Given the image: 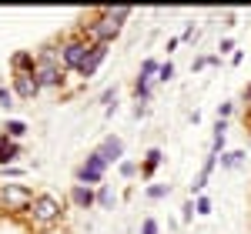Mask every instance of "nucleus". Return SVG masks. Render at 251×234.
I'll use <instances>...</instances> for the list:
<instances>
[{"label": "nucleus", "mask_w": 251, "mask_h": 234, "mask_svg": "<svg viewBox=\"0 0 251 234\" xmlns=\"http://www.w3.org/2000/svg\"><path fill=\"white\" fill-rule=\"evenodd\" d=\"M30 217H34L37 228H54L60 217H64V201H60L57 194H50V191H40V194L34 197Z\"/></svg>", "instance_id": "f257e3e1"}, {"label": "nucleus", "mask_w": 251, "mask_h": 234, "mask_svg": "<svg viewBox=\"0 0 251 234\" xmlns=\"http://www.w3.org/2000/svg\"><path fill=\"white\" fill-rule=\"evenodd\" d=\"M80 30H84V37L91 40V44H104V47H111L121 37V23H114L104 10H97L87 23H80Z\"/></svg>", "instance_id": "f03ea898"}, {"label": "nucleus", "mask_w": 251, "mask_h": 234, "mask_svg": "<svg viewBox=\"0 0 251 234\" xmlns=\"http://www.w3.org/2000/svg\"><path fill=\"white\" fill-rule=\"evenodd\" d=\"M34 191L27 184H0V208L10 214H27L34 208Z\"/></svg>", "instance_id": "7ed1b4c3"}, {"label": "nucleus", "mask_w": 251, "mask_h": 234, "mask_svg": "<svg viewBox=\"0 0 251 234\" xmlns=\"http://www.w3.org/2000/svg\"><path fill=\"white\" fill-rule=\"evenodd\" d=\"M91 47H94V44L84 37V34H71V37L60 40V60H64V70H80V64L87 60Z\"/></svg>", "instance_id": "20e7f679"}, {"label": "nucleus", "mask_w": 251, "mask_h": 234, "mask_svg": "<svg viewBox=\"0 0 251 234\" xmlns=\"http://www.w3.org/2000/svg\"><path fill=\"white\" fill-rule=\"evenodd\" d=\"M104 174H107V161L97 154V151H91V154L84 157L77 164V171H74V177H77V184H87V187H100V181H104Z\"/></svg>", "instance_id": "39448f33"}, {"label": "nucleus", "mask_w": 251, "mask_h": 234, "mask_svg": "<svg viewBox=\"0 0 251 234\" xmlns=\"http://www.w3.org/2000/svg\"><path fill=\"white\" fill-rule=\"evenodd\" d=\"M34 77H37L40 91H47V87H60L64 77H67V70H64V64H57V60H40L37 57V70H34Z\"/></svg>", "instance_id": "423d86ee"}, {"label": "nucleus", "mask_w": 251, "mask_h": 234, "mask_svg": "<svg viewBox=\"0 0 251 234\" xmlns=\"http://www.w3.org/2000/svg\"><path fill=\"white\" fill-rule=\"evenodd\" d=\"M94 151L104 157L107 164H121V161H124V140H121L117 134H107V137H104V140L94 147Z\"/></svg>", "instance_id": "0eeeda50"}, {"label": "nucleus", "mask_w": 251, "mask_h": 234, "mask_svg": "<svg viewBox=\"0 0 251 234\" xmlns=\"http://www.w3.org/2000/svg\"><path fill=\"white\" fill-rule=\"evenodd\" d=\"M107 50H111V47H104V44H94V47H91V54H87V60H84V64H80V77L84 80H91L97 74V67H100V64H104V57H107Z\"/></svg>", "instance_id": "6e6552de"}, {"label": "nucleus", "mask_w": 251, "mask_h": 234, "mask_svg": "<svg viewBox=\"0 0 251 234\" xmlns=\"http://www.w3.org/2000/svg\"><path fill=\"white\" fill-rule=\"evenodd\" d=\"M71 204L77 208V211H87V208H94L97 204V191L94 187H87V184H71Z\"/></svg>", "instance_id": "1a4fd4ad"}, {"label": "nucleus", "mask_w": 251, "mask_h": 234, "mask_svg": "<svg viewBox=\"0 0 251 234\" xmlns=\"http://www.w3.org/2000/svg\"><path fill=\"white\" fill-rule=\"evenodd\" d=\"M14 94L20 100H34L40 94V84L34 74H14Z\"/></svg>", "instance_id": "9d476101"}, {"label": "nucleus", "mask_w": 251, "mask_h": 234, "mask_svg": "<svg viewBox=\"0 0 251 234\" xmlns=\"http://www.w3.org/2000/svg\"><path fill=\"white\" fill-rule=\"evenodd\" d=\"M10 70H14V74H34V70H37V54H34V50H17V54L10 57Z\"/></svg>", "instance_id": "9b49d317"}, {"label": "nucleus", "mask_w": 251, "mask_h": 234, "mask_svg": "<svg viewBox=\"0 0 251 234\" xmlns=\"http://www.w3.org/2000/svg\"><path fill=\"white\" fill-rule=\"evenodd\" d=\"M20 157V144L14 137H7V131H0V167H10Z\"/></svg>", "instance_id": "f8f14e48"}, {"label": "nucleus", "mask_w": 251, "mask_h": 234, "mask_svg": "<svg viewBox=\"0 0 251 234\" xmlns=\"http://www.w3.org/2000/svg\"><path fill=\"white\" fill-rule=\"evenodd\" d=\"M161 164H164V151H161V147H151V151L144 154V164H141V177H151Z\"/></svg>", "instance_id": "ddd939ff"}, {"label": "nucleus", "mask_w": 251, "mask_h": 234, "mask_svg": "<svg viewBox=\"0 0 251 234\" xmlns=\"http://www.w3.org/2000/svg\"><path fill=\"white\" fill-rule=\"evenodd\" d=\"M157 70H161V64H157L154 57H148L144 64H141V74H137V80H148V84H154V80H157Z\"/></svg>", "instance_id": "4468645a"}, {"label": "nucleus", "mask_w": 251, "mask_h": 234, "mask_svg": "<svg viewBox=\"0 0 251 234\" xmlns=\"http://www.w3.org/2000/svg\"><path fill=\"white\" fill-rule=\"evenodd\" d=\"M114 204H117V194L111 191V187H107V184H100V187H97V208H104V211H111Z\"/></svg>", "instance_id": "2eb2a0df"}, {"label": "nucleus", "mask_w": 251, "mask_h": 234, "mask_svg": "<svg viewBox=\"0 0 251 234\" xmlns=\"http://www.w3.org/2000/svg\"><path fill=\"white\" fill-rule=\"evenodd\" d=\"M245 151H228V154H221V167H225V171H234V167H241V164H245Z\"/></svg>", "instance_id": "dca6fc26"}, {"label": "nucleus", "mask_w": 251, "mask_h": 234, "mask_svg": "<svg viewBox=\"0 0 251 234\" xmlns=\"http://www.w3.org/2000/svg\"><path fill=\"white\" fill-rule=\"evenodd\" d=\"M104 14L114 20V23H127V17H131L134 10H131V7H104Z\"/></svg>", "instance_id": "f3484780"}, {"label": "nucleus", "mask_w": 251, "mask_h": 234, "mask_svg": "<svg viewBox=\"0 0 251 234\" xmlns=\"http://www.w3.org/2000/svg\"><path fill=\"white\" fill-rule=\"evenodd\" d=\"M24 134H27V124H24V120H7V137L20 140Z\"/></svg>", "instance_id": "a211bd4d"}, {"label": "nucleus", "mask_w": 251, "mask_h": 234, "mask_svg": "<svg viewBox=\"0 0 251 234\" xmlns=\"http://www.w3.org/2000/svg\"><path fill=\"white\" fill-rule=\"evenodd\" d=\"M171 194V184H151V187H148V197H151V201H161V197H168Z\"/></svg>", "instance_id": "6ab92c4d"}, {"label": "nucleus", "mask_w": 251, "mask_h": 234, "mask_svg": "<svg viewBox=\"0 0 251 234\" xmlns=\"http://www.w3.org/2000/svg\"><path fill=\"white\" fill-rule=\"evenodd\" d=\"M171 77H174V64L168 60V64H161V70H157V80H161V84H168Z\"/></svg>", "instance_id": "aec40b11"}, {"label": "nucleus", "mask_w": 251, "mask_h": 234, "mask_svg": "<svg viewBox=\"0 0 251 234\" xmlns=\"http://www.w3.org/2000/svg\"><path fill=\"white\" fill-rule=\"evenodd\" d=\"M194 211H198V214H201V217H204V214H211V201H208V197L201 194V197H198V201H194Z\"/></svg>", "instance_id": "412c9836"}, {"label": "nucleus", "mask_w": 251, "mask_h": 234, "mask_svg": "<svg viewBox=\"0 0 251 234\" xmlns=\"http://www.w3.org/2000/svg\"><path fill=\"white\" fill-rule=\"evenodd\" d=\"M157 231H161V228H157L154 217H144V221H141V234H157Z\"/></svg>", "instance_id": "4be33fe9"}, {"label": "nucleus", "mask_w": 251, "mask_h": 234, "mask_svg": "<svg viewBox=\"0 0 251 234\" xmlns=\"http://www.w3.org/2000/svg\"><path fill=\"white\" fill-rule=\"evenodd\" d=\"M137 171H141V167H137L134 161H121V174H124V177H134Z\"/></svg>", "instance_id": "5701e85b"}, {"label": "nucleus", "mask_w": 251, "mask_h": 234, "mask_svg": "<svg viewBox=\"0 0 251 234\" xmlns=\"http://www.w3.org/2000/svg\"><path fill=\"white\" fill-rule=\"evenodd\" d=\"M14 97H17L14 91H7V87H0V104H3V107H14Z\"/></svg>", "instance_id": "b1692460"}, {"label": "nucleus", "mask_w": 251, "mask_h": 234, "mask_svg": "<svg viewBox=\"0 0 251 234\" xmlns=\"http://www.w3.org/2000/svg\"><path fill=\"white\" fill-rule=\"evenodd\" d=\"M231 111H234L231 100H228V104H218V120H228V117H231Z\"/></svg>", "instance_id": "393cba45"}, {"label": "nucleus", "mask_w": 251, "mask_h": 234, "mask_svg": "<svg viewBox=\"0 0 251 234\" xmlns=\"http://www.w3.org/2000/svg\"><path fill=\"white\" fill-rule=\"evenodd\" d=\"M221 57H198L194 60V70H201V67H211V64H218Z\"/></svg>", "instance_id": "a878e982"}, {"label": "nucleus", "mask_w": 251, "mask_h": 234, "mask_svg": "<svg viewBox=\"0 0 251 234\" xmlns=\"http://www.w3.org/2000/svg\"><path fill=\"white\" fill-rule=\"evenodd\" d=\"M218 50H221V54H228V50H234V40H231V37H225L221 44H218Z\"/></svg>", "instance_id": "bb28decb"}, {"label": "nucleus", "mask_w": 251, "mask_h": 234, "mask_svg": "<svg viewBox=\"0 0 251 234\" xmlns=\"http://www.w3.org/2000/svg\"><path fill=\"white\" fill-rule=\"evenodd\" d=\"M117 97V91L114 87H107V91H104V94H100V104H111V100Z\"/></svg>", "instance_id": "cd10ccee"}, {"label": "nucleus", "mask_w": 251, "mask_h": 234, "mask_svg": "<svg viewBox=\"0 0 251 234\" xmlns=\"http://www.w3.org/2000/svg\"><path fill=\"white\" fill-rule=\"evenodd\" d=\"M0 174L3 177H20V167H0Z\"/></svg>", "instance_id": "c85d7f7f"}, {"label": "nucleus", "mask_w": 251, "mask_h": 234, "mask_svg": "<svg viewBox=\"0 0 251 234\" xmlns=\"http://www.w3.org/2000/svg\"><path fill=\"white\" fill-rule=\"evenodd\" d=\"M241 100L248 104V111H251V84H248V87H245V91H241Z\"/></svg>", "instance_id": "c756f323"}, {"label": "nucleus", "mask_w": 251, "mask_h": 234, "mask_svg": "<svg viewBox=\"0 0 251 234\" xmlns=\"http://www.w3.org/2000/svg\"><path fill=\"white\" fill-rule=\"evenodd\" d=\"M50 234H64V231H50Z\"/></svg>", "instance_id": "7c9ffc66"}]
</instances>
